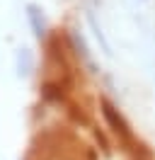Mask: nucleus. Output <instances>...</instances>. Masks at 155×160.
<instances>
[{"mask_svg":"<svg viewBox=\"0 0 155 160\" xmlns=\"http://www.w3.org/2000/svg\"><path fill=\"white\" fill-rule=\"evenodd\" d=\"M102 112H104V119L109 121V126H112V131H114L116 136L124 141V143H133V133H131L126 119L119 114V109H116L114 104L107 102V100H102Z\"/></svg>","mask_w":155,"mask_h":160,"instance_id":"1","label":"nucleus"},{"mask_svg":"<svg viewBox=\"0 0 155 160\" xmlns=\"http://www.w3.org/2000/svg\"><path fill=\"white\" fill-rule=\"evenodd\" d=\"M73 46L78 49V56H82V61L92 66V58H90V53H87V46H85V41H82V37H78V32H73Z\"/></svg>","mask_w":155,"mask_h":160,"instance_id":"5","label":"nucleus"},{"mask_svg":"<svg viewBox=\"0 0 155 160\" xmlns=\"http://www.w3.org/2000/svg\"><path fill=\"white\" fill-rule=\"evenodd\" d=\"M34 68V56L29 49H19L17 51V73L19 75H29Z\"/></svg>","mask_w":155,"mask_h":160,"instance_id":"3","label":"nucleus"},{"mask_svg":"<svg viewBox=\"0 0 155 160\" xmlns=\"http://www.w3.org/2000/svg\"><path fill=\"white\" fill-rule=\"evenodd\" d=\"M27 20H29V24H32L34 37H37V39H44V37H46V20H44L39 5H27Z\"/></svg>","mask_w":155,"mask_h":160,"instance_id":"2","label":"nucleus"},{"mask_svg":"<svg viewBox=\"0 0 155 160\" xmlns=\"http://www.w3.org/2000/svg\"><path fill=\"white\" fill-rule=\"evenodd\" d=\"M87 20H90V27H92V32H95L97 41L102 44V49H104V53H112V51H109V44H107V39H104V32H102V27L97 24V20L92 17V15H87Z\"/></svg>","mask_w":155,"mask_h":160,"instance_id":"4","label":"nucleus"}]
</instances>
